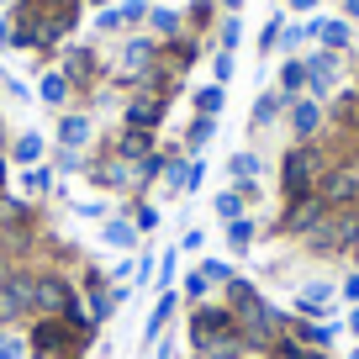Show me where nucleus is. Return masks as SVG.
Segmentation results:
<instances>
[{
  "mask_svg": "<svg viewBox=\"0 0 359 359\" xmlns=\"http://www.w3.org/2000/svg\"><path fill=\"white\" fill-rule=\"evenodd\" d=\"M191 101H196V116H222V106H227V90H222V85H201V90L191 95Z\"/></svg>",
  "mask_w": 359,
  "mask_h": 359,
  "instance_id": "obj_28",
  "label": "nucleus"
},
{
  "mask_svg": "<svg viewBox=\"0 0 359 359\" xmlns=\"http://www.w3.org/2000/svg\"><path fill=\"white\" fill-rule=\"evenodd\" d=\"M148 11H154L148 0H122V6H116V16H122V27H137V22H148Z\"/></svg>",
  "mask_w": 359,
  "mask_h": 359,
  "instance_id": "obj_34",
  "label": "nucleus"
},
{
  "mask_svg": "<svg viewBox=\"0 0 359 359\" xmlns=\"http://www.w3.org/2000/svg\"><path fill=\"white\" fill-rule=\"evenodd\" d=\"M306 37H317L327 53H348V43H354V27H348L344 16H317V22H306Z\"/></svg>",
  "mask_w": 359,
  "mask_h": 359,
  "instance_id": "obj_15",
  "label": "nucleus"
},
{
  "mask_svg": "<svg viewBox=\"0 0 359 359\" xmlns=\"http://www.w3.org/2000/svg\"><path fill=\"white\" fill-rule=\"evenodd\" d=\"M212 79H217V85H227V79H233V53H217V58H212Z\"/></svg>",
  "mask_w": 359,
  "mask_h": 359,
  "instance_id": "obj_39",
  "label": "nucleus"
},
{
  "mask_svg": "<svg viewBox=\"0 0 359 359\" xmlns=\"http://www.w3.org/2000/svg\"><path fill=\"white\" fill-rule=\"evenodd\" d=\"M85 164H90V158L74 154V148H58V154H53V175H79Z\"/></svg>",
  "mask_w": 359,
  "mask_h": 359,
  "instance_id": "obj_33",
  "label": "nucleus"
},
{
  "mask_svg": "<svg viewBox=\"0 0 359 359\" xmlns=\"http://www.w3.org/2000/svg\"><path fill=\"white\" fill-rule=\"evenodd\" d=\"M217 137V116H191V127H185V154L201 158V148Z\"/></svg>",
  "mask_w": 359,
  "mask_h": 359,
  "instance_id": "obj_26",
  "label": "nucleus"
},
{
  "mask_svg": "<svg viewBox=\"0 0 359 359\" xmlns=\"http://www.w3.org/2000/svg\"><path fill=\"white\" fill-rule=\"evenodd\" d=\"M158 69V43L154 37H127L122 43V69H116V79H122L127 90H137V79H148Z\"/></svg>",
  "mask_w": 359,
  "mask_h": 359,
  "instance_id": "obj_6",
  "label": "nucleus"
},
{
  "mask_svg": "<svg viewBox=\"0 0 359 359\" xmlns=\"http://www.w3.org/2000/svg\"><path fill=\"white\" fill-rule=\"evenodd\" d=\"M348 359H359V344H354V348H348Z\"/></svg>",
  "mask_w": 359,
  "mask_h": 359,
  "instance_id": "obj_52",
  "label": "nucleus"
},
{
  "mask_svg": "<svg viewBox=\"0 0 359 359\" xmlns=\"http://www.w3.org/2000/svg\"><path fill=\"white\" fill-rule=\"evenodd\" d=\"M90 6H111V0H90Z\"/></svg>",
  "mask_w": 359,
  "mask_h": 359,
  "instance_id": "obj_53",
  "label": "nucleus"
},
{
  "mask_svg": "<svg viewBox=\"0 0 359 359\" xmlns=\"http://www.w3.org/2000/svg\"><path fill=\"white\" fill-rule=\"evenodd\" d=\"M280 111H285V95H280V90H264V95L254 101V116H248V122H254L259 133H264V127H275V122H280Z\"/></svg>",
  "mask_w": 359,
  "mask_h": 359,
  "instance_id": "obj_24",
  "label": "nucleus"
},
{
  "mask_svg": "<svg viewBox=\"0 0 359 359\" xmlns=\"http://www.w3.org/2000/svg\"><path fill=\"white\" fill-rule=\"evenodd\" d=\"M69 206H74V217H85V222H106V217H111V201H101V196H90V201H74V196H69Z\"/></svg>",
  "mask_w": 359,
  "mask_h": 359,
  "instance_id": "obj_32",
  "label": "nucleus"
},
{
  "mask_svg": "<svg viewBox=\"0 0 359 359\" xmlns=\"http://www.w3.org/2000/svg\"><path fill=\"white\" fill-rule=\"evenodd\" d=\"M6 90H11L16 101H27V95H32V85H27V79H6Z\"/></svg>",
  "mask_w": 359,
  "mask_h": 359,
  "instance_id": "obj_45",
  "label": "nucleus"
},
{
  "mask_svg": "<svg viewBox=\"0 0 359 359\" xmlns=\"http://www.w3.org/2000/svg\"><path fill=\"white\" fill-rule=\"evenodd\" d=\"M164 116H169L164 95H133V101L122 106V127H143V133H158Z\"/></svg>",
  "mask_w": 359,
  "mask_h": 359,
  "instance_id": "obj_10",
  "label": "nucleus"
},
{
  "mask_svg": "<svg viewBox=\"0 0 359 359\" xmlns=\"http://www.w3.org/2000/svg\"><path fill=\"white\" fill-rule=\"evenodd\" d=\"M6 158H16L22 169L43 164V158H48V137H43V133H16V137H11V148H6Z\"/></svg>",
  "mask_w": 359,
  "mask_h": 359,
  "instance_id": "obj_19",
  "label": "nucleus"
},
{
  "mask_svg": "<svg viewBox=\"0 0 359 359\" xmlns=\"http://www.w3.org/2000/svg\"><path fill=\"white\" fill-rule=\"evenodd\" d=\"M101 243L111 248V254H133V248L143 243V233L133 227V217H127V212H111V217L101 222Z\"/></svg>",
  "mask_w": 359,
  "mask_h": 359,
  "instance_id": "obj_16",
  "label": "nucleus"
},
{
  "mask_svg": "<svg viewBox=\"0 0 359 359\" xmlns=\"http://www.w3.org/2000/svg\"><path fill=\"white\" fill-rule=\"evenodd\" d=\"M180 248H185V254H201V248H206V233H201V227H185V238H180Z\"/></svg>",
  "mask_w": 359,
  "mask_h": 359,
  "instance_id": "obj_40",
  "label": "nucleus"
},
{
  "mask_svg": "<svg viewBox=\"0 0 359 359\" xmlns=\"http://www.w3.org/2000/svg\"><path fill=\"white\" fill-rule=\"evenodd\" d=\"M285 333L296 338V344H306V348H323V354H333V344H338V333L344 327L333 323V317H285Z\"/></svg>",
  "mask_w": 359,
  "mask_h": 359,
  "instance_id": "obj_7",
  "label": "nucleus"
},
{
  "mask_svg": "<svg viewBox=\"0 0 359 359\" xmlns=\"http://www.w3.org/2000/svg\"><path fill=\"white\" fill-rule=\"evenodd\" d=\"M148 154H158V133H143V127H122L111 143V158H122V164H143Z\"/></svg>",
  "mask_w": 359,
  "mask_h": 359,
  "instance_id": "obj_11",
  "label": "nucleus"
},
{
  "mask_svg": "<svg viewBox=\"0 0 359 359\" xmlns=\"http://www.w3.org/2000/svg\"><path fill=\"white\" fill-rule=\"evenodd\" d=\"M148 27H154V43H175L180 27H185V16L169 11V6H154V11H148Z\"/></svg>",
  "mask_w": 359,
  "mask_h": 359,
  "instance_id": "obj_22",
  "label": "nucleus"
},
{
  "mask_svg": "<svg viewBox=\"0 0 359 359\" xmlns=\"http://www.w3.org/2000/svg\"><path fill=\"white\" fill-rule=\"evenodd\" d=\"M280 32H285V16H269V27L259 32V53H275V48H280Z\"/></svg>",
  "mask_w": 359,
  "mask_h": 359,
  "instance_id": "obj_35",
  "label": "nucleus"
},
{
  "mask_svg": "<svg viewBox=\"0 0 359 359\" xmlns=\"http://www.w3.org/2000/svg\"><path fill=\"white\" fill-rule=\"evenodd\" d=\"M285 95V101H296V95H306V58H285L280 64V85H275Z\"/></svg>",
  "mask_w": 359,
  "mask_h": 359,
  "instance_id": "obj_23",
  "label": "nucleus"
},
{
  "mask_svg": "<svg viewBox=\"0 0 359 359\" xmlns=\"http://www.w3.org/2000/svg\"><path fill=\"white\" fill-rule=\"evenodd\" d=\"M58 69H64V74H69V85H90V79H95V74H101V58H95V53H90V48H69V53H64V64H58Z\"/></svg>",
  "mask_w": 359,
  "mask_h": 359,
  "instance_id": "obj_17",
  "label": "nucleus"
},
{
  "mask_svg": "<svg viewBox=\"0 0 359 359\" xmlns=\"http://www.w3.org/2000/svg\"><path fill=\"white\" fill-rule=\"evenodd\" d=\"M222 6H227V11H243V0H222Z\"/></svg>",
  "mask_w": 359,
  "mask_h": 359,
  "instance_id": "obj_51",
  "label": "nucleus"
},
{
  "mask_svg": "<svg viewBox=\"0 0 359 359\" xmlns=\"http://www.w3.org/2000/svg\"><path fill=\"white\" fill-rule=\"evenodd\" d=\"M196 359H201V354H196Z\"/></svg>",
  "mask_w": 359,
  "mask_h": 359,
  "instance_id": "obj_55",
  "label": "nucleus"
},
{
  "mask_svg": "<svg viewBox=\"0 0 359 359\" xmlns=\"http://www.w3.org/2000/svg\"><path fill=\"white\" fill-rule=\"evenodd\" d=\"M344 327H348V333H354V338H359V306H348V317H344Z\"/></svg>",
  "mask_w": 359,
  "mask_h": 359,
  "instance_id": "obj_47",
  "label": "nucleus"
},
{
  "mask_svg": "<svg viewBox=\"0 0 359 359\" xmlns=\"http://www.w3.org/2000/svg\"><path fill=\"white\" fill-rule=\"evenodd\" d=\"M154 348H158V359H180V344H175V338H169V333H164V338H158V344H154Z\"/></svg>",
  "mask_w": 359,
  "mask_h": 359,
  "instance_id": "obj_44",
  "label": "nucleus"
},
{
  "mask_svg": "<svg viewBox=\"0 0 359 359\" xmlns=\"http://www.w3.org/2000/svg\"><path fill=\"white\" fill-rule=\"evenodd\" d=\"M74 312H85L74 275L58 264H32V317H74Z\"/></svg>",
  "mask_w": 359,
  "mask_h": 359,
  "instance_id": "obj_4",
  "label": "nucleus"
},
{
  "mask_svg": "<svg viewBox=\"0 0 359 359\" xmlns=\"http://www.w3.org/2000/svg\"><path fill=\"white\" fill-rule=\"evenodd\" d=\"M338 90V53H306V95L312 101H327Z\"/></svg>",
  "mask_w": 359,
  "mask_h": 359,
  "instance_id": "obj_9",
  "label": "nucleus"
},
{
  "mask_svg": "<svg viewBox=\"0 0 359 359\" xmlns=\"http://www.w3.org/2000/svg\"><path fill=\"white\" fill-rule=\"evenodd\" d=\"M6 191H11V158L0 154V196H6Z\"/></svg>",
  "mask_w": 359,
  "mask_h": 359,
  "instance_id": "obj_46",
  "label": "nucleus"
},
{
  "mask_svg": "<svg viewBox=\"0 0 359 359\" xmlns=\"http://www.w3.org/2000/svg\"><path fill=\"white\" fill-rule=\"evenodd\" d=\"M344 22H359V0H344Z\"/></svg>",
  "mask_w": 359,
  "mask_h": 359,
  "instance_id": "obj_48",
  "label": "nucleus"
},
{
  "mask_svg": "<svg viewBox=\"0 0 359 359\" xmlns=\"http://www.w3.org/2000/svg\"><path fill=\"white\" fill-rule=\"evenodd\" d=\"M127 212H133V227L137 233H158V227H164V206H154V201H143V196H133V206H127Z\"/></svg>",
  "mask_w": 359,
  "mask_h": 359,
  "instance_id": "obj_27",
  "label": "nucleus"
},
{
  "mask_svg": "<svg viewBox=\"0 0 359 359\" xmlns=\"http://www.w3.org/2000/svg\"><path fill=\"white\" fill-rule=\"evenodd\" d=\"M196 269H201V280L212 285V291H217V285H227V280L238 275V269H233V259H201Z\"/></svg>",
  "mask_w": 359,
  "mask_h": 359,
  "instance_id": "obj_29",
  "label": "nucleus"
},
{
  "mask_svg": "<svg viewBox=\"0 0 359 359\" xmlns=\"http://www.w3.org/2000/svg\"><path fill=\"white\" fill-rule=\"evenodd\" d=\"M180 296H185L191 306H201L206 296H212V285L201 280V269H185V275H180Z\"/></svg>",
  "mask_w": 359,
  "mask_h": 359,
  "instance_id": "obj_31",
  "label": "nucleus"
},
{
  "mask_svg": "<svg viewBox=\"0 0 359 359\" xmlns=\"http://www.w3.org/2000/svg\"><path fill=\"white\" fill-rule=\"evenodd\" d=\"M90 137H95V116H90V111H58V148L85 154Z\"/></svg>",
  "mask_w": 359,
  "mask_h": 359,
  "instance_id": "obj_14",
  "label": "nucleus"
},
{
  "mask_svg": "<svg viewBox=\"0 0 359 359\" xmlns=\"http://www.w3.org/2000/svg\"><path fill=\"white\" fill-rule=\"evenodd\" d=\"M327 164H333V158H327V148H317V143L285 148V154H280V206L317 196V185H323Z\"/></svg>",
  "mask_w": 359,
  "mask_h": 359,
  "instance_id": "obj_3",
  "label": "nucleus"
},
{
  "mask_svg": "<svg viewBox=\"0 0 359 359\" xmlns=\"http://www.w3.org/2000/svg\"><path fill=\"white\" fill-rule=\"evenodd\" d=\"M222 238H227V248H233V254H248V248L259 243V222H254V217H238V222H222Z\"/></svg>",
  "mask_w": 359,
  "mask_h": 359,
  "instance_id": "obj_21",
  "label": "nucleus"
},
{
  "mask_svg": "<svg viewBox=\"0 0 359 359\" xmlns=\"http://www.w3.org/2000/svg\"><path fill=\"white\" fill-rule=\"evenodd\" d=\"M222 296H227V312H233L238 333L248 338V348H254V354H269L275 338L285 333V312H280V306H269L264 291H259L248 275H233V280L222 285Z\"/></svg>",
  "mask_w": 359,
  "mask_h": 359,
  "instance_id": "obj_1",
  "label": "nucleus"
},
{
  "mask_svg": "<svg viewBox=\"0 0 359 359\" xmlns=\"http://www.w3.org/2000/svg\"><path fill=\"white\" fill-rule=\"evenodd\" d=\"M0 79H6V69H0Z\"/></svg>",
  "mask_w": 359,
  "mask_h": 359,
  "instance_id": "obj_54",
  "label": "nucleus"
},
{
  "mask_svg": "<svg viewBox=\"0 0 359 359\" xmlns=\"http://www.w3.org/2000/svg\"><path fill=\"white\" fill-rule=\"evenodd\" d=\"M6 148H11V133H6V122H0V154H6Z\"/></svg>",
  "mask_w": 359,
  "mask_h": 359,
  "instance_id": "obj_50",
  "label": "nucleus"
},
{
  "mask_svg": "<svg viewBox=\"0 0 359 359\" xmlns=\"http://www.w3.org/2000/svg\"><path fill=\"white\" fill-rule=\"evenodd\" d=\"M95 27H101V32H116V27H122V16H116V6H106V11H101V22H95Z\"/></svg>",
  "mask_w": 359,
  "mask_h": 359,
  "instance_id": "obj_43",
  "label": "nucleus"
},
{
  "mask_svg": "<svg viewBox=\"0 0 359 359\" xmlns=\"http://www.w3.org/2000/svg\"><path fill=\"white\" fill-rule=\"evenodd\" d=\"M227 175H233V185H243V180H259V175H264V158H259L254 148H238V154L227 158Z\"/></svg>",
  "mask_w": 359,
  "mask_h": 359,
  "instance_id": "obj_25",
  "label": "nucleus"
},
{
  "mask_svg": "<svg viewBox=\"0 0 359 359\" xmlns=\"http://www.w3.org/2000/svg\"><path fill=\"white\" fill-rule=\"evenodd\" d=\"M111 280H137V259H133V254H122V259H116Z\"/></svg>",
  "mask_w": 359,
  "mask_h": 359,
  "instance_id": "obj_41",
  "label": "nucleus"
},
{
  "mask_svg": "<svg viewBox=\"0 0 359 359\" xmlns=\"http://www.w3.org/2000/svg\"><path fill=\"white\" fill-rule=\"evenodd\" d=\"M238 333V323H233V312H227V302H201V306H191V317H185V344L201 354L206 344H217V338H233Z\"/></svg>",
  "mask_w": 359,
  "mask_h": 359,
  "instance_id": "obj_5",
  "label": "nucleus"
},
{
  "mask_svg": "<svg viewBox=\"0 0 359 359\" xmlns=\"http://www.w3.org/2000/svg\"><path fill=\"white\" fill-rule=\"evenodd\" d=\"M16 191H22V201H37V196H53V191H58V175H53V164H32V169H22Z\"/></svg>",
  "mask_w": 359,
  "mask_h": 359,
  "instance_id": "obj_18",
  "label": "nucleus"
},
{
  "mask_svg": "<svg viewBox=\"0 0 359 359\" xmlns=\"http://www.w3.org/2000/svg\"><path fill=\"white\" fill-rule=\"evenodd\" d=\"M291 11H317V0H285Z\"/></svg>",
  "mask_w": 359,
  "mask_h": 359,
  "instance_id": "obj_49",
  "label": "nucleus"
},
{
  "mask_svg": "<svg viewBox=\"0 0 359 359\" xmlns=\"http://www.w3.org/2000/svg\"><path fill=\"white\" fill-rule=\"evenodd\" d=\"M338 296H344L348 306H359V269H354V275H344V285H338Z\"/></svg>",
  "mask_w": 359,
  "mask_h": 359,
  "instance_id": "obj_42",
  "label": "nucleus"
},
{
  "mask_svg": "<svg viewBox=\"0 0 359 359\" xmlns=\"http://www.w3.org/2000/svg\"><path fill=\"white\" fill-rule=\"evenodd\" d=\"M158 291H175L180 285V248H164V254H158Z\"/></svg>",
  "mask_w": 359,
  "mask_h": 359,
  "instance_id": "obj_30",
  "label": "nucleus"
},
{
  "mask_svg": "<svg viewBox=\"0 0 359 359\" xmlns=\"http://www.w3.org/2000/svg\"><path fill=\"white\" fill-rule=\"evenodd\" d=\"M285 122H291L296 143H317V133L327 127V111H323V101H312V95H296V101H285Z\"/></svg>",
  "mask_w": 359,
  "mask_h": 359,
  "instance_id": "obj_8",
  "label": "nucleus"
},
{
  "mask_svg": "<svg viewBox=\"0 0 359 359\" xmlns=\"http://www.w3.org/2000/svg\"><path fill=\"white\" fill-rule=\"evenodd\" d=\"M238 37H243V22H238V16H227V22H222V32H217L222 53H233V48H238Z\"/></svg>",
  "mask_w": 359,
  "mask_h": 359,
  "instance_id": "obj_37",
  "label": "nucleus"
},
{
  "mask_svg": "<svg viewBox=\"0 0 359 359\" xmlns=\"http://www.w3.org/2000/svg\"><path fill=\"white\" fill-rule=\"evenodd\" d=\"M185 22H191L196 32H206V27H212V0H196V6H191V16H185Z\"/></svg>",
  "mask_w": 359,
  "mask_h": 359,
  "instance_id": "obj_38",
  "label": "nucleus"
},
{
  "mask_svg": "<svg viewBox=\"0 0 359 359\" xmlns=\"http://www.w3.org/2000/svg\"><path fill=\"white\" fill-rule=\"evenodd\" d=\"M0 359H27V333H0Z\"/></svg>",
  "mask_w": 359,
  "mask_h": 359,
  "instance_id": "obj_36",
  "label": "nucleus"
},
{
  "mask_svg": "<svg viewBox=\"0 0 359 359\" xmlns=\"http://www.w3.org/2000/svg\"><path fill=\"white\" fill-rule=\"evenodd\" d=\"M69 90H74V85H69L64 69H48V74L37 79V95H43V106H58V111L69 106Z\"/></svg>",
  "mask_w": 359,
  "mask_h": 359,
  "instance_id": "obj_20",
  "label": "nucleus"
},
{
  "mask_svg": "<svg viewBox=\"0 0 359 359\" xmlns=\"http://www.w3.org/2000/svg\"><path fill=\"white\" fill-rule=\"evenodd\" d=\"M101 338V327L85 312L74 317H32L27 323V354L32 359H79L90 354V344Z\"/></svg>",
  "mask_w": 359,
  "mask_h": 359,
  "instance_id": "obj_2",
  "label": "nucleus"
},
{
  "mask_svg": "<svg viewBox=\"0 0 359 359\" xmlns=\"http://www.w3.org/2000/svg\"><path fill=\"white\" fill-rule=\"evenodd\" d=\"M333 302H338L333 280H306L296 291V317H333Z\"/></svg>",
  "mask_w": 359,
  "mask_h": 359,
  "instance_id": "obj_13",
  "label": "nucleus"
},
{
  "mask_svg": "<svg viewBox=\"0 0 359 359\" xmlns=\"http://www.w3.org/2000/svg\"><path fill=\"white\" fill-rule=\"evenodd\" d=\"M180 306H185V296L180 291H158V302H154V312H148V323H143V344L154 348L158 338L175 327V317H180Z\"/></svg>",
  "mask_w": 359,
  "mask_h": 359,
  "instance_id": "obj_12",
  "label": "nucleus"
}]
</instances>
